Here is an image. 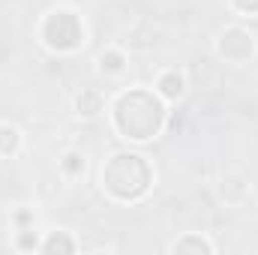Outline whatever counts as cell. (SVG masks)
<instances>
[{"instance_id": "cell-3", "label": "cell", "mask_w": 258, "mask_h": 255, "mask_svg": "<svg viewBox=\"0 0 258 255\" xmlns=\"http://www.w3.org/2000/svg\"><path fill=\"white\" fill-rule=\"evenodd\" d=\"M42 39L51 51H75L84 39V27H81L78 15L57 9L42 21Z\"/></svg>"}, {"instance_id": "cell-1", "label": "cell", "mask_w": 258, "mask_h": 255, "mask_svg": "<svg viewBox=\"0 0 258 255\" xmlns=\"http://www.w3.org/2000/svg\"><path fill=\"white\" fill-rule=\"evenodd\" d=\"M114 126L129 141H150L165 123V105L159 93L150 90H126L114 102Z\"/></svg>"}, {"instance_id": "cell-8", "label": "cell", "mask_w": 258, "mask_h": 255, "mask_svg": "<svg viewBox=\"0 0 258 255\" xmlns=\"http://www.w3.org/2000/svg\"><path fill=\"white\" fill-rule=\"evenodd\" d=\"M18 144H21V135H18V129L0 126V153H3V156H12V153L18 150Z\"/></svg>"}, {"instance_id": "cell-6", "label": "cell", "mask_w": 258, "mask_h": 255, "mask_svg": "<svg viewBox=\"0 0 258 255\" xmlns=\"http://www.w3.org/2000/svg\"><path fill=\"white\" fill-rule=\"evenodd\" d=\"M99 111H102V96L96 90H81V96H78V114L93 117Z\"/></svg>"}, {"instance_id": "cell-11", "label": "cell", "mask_w": 258, "mask_h": 255, "mask_svg": "<svg viewBox=\"0 0 258 255\" xmlns=\"http://www.w3.org/2000/svg\"><path fill=\"white\" fill-rule=\"evenodd\" d=\"M60 165H63V171H69V174H78V171H84V159H81L78 153H66Z\"/></svg>"}, {"instance_id": "cell-10", "label": "cell", "mask_w": 258, "mask_h": 255, "mask_svg": "<svg viewBox=\"0 0 258 255\" xmlns=\"http://www.w3.org/2000/svg\"><path fill=\"white\" fill-rule=\"evenodd\" d=\"M99 69L108 72V75H117L123 69V54L120 51H102L99 54Z\"/></svg>"}, {"instance_id": "cell-5", "label": "cell", "mask_w": 258, "mask_h": 255, "mask_svg": "<svg viewBox=\"0 0 258 255\" xmlns=\"http://www.w3.org/2000/svg\"><path fill=\"white\" fill-rule=\"evenodd\" d=\"M183 87H186V81H183V75H177V72H162L159 81H156V93H159L162 99H168V102L180 99V96H183Z\"/></svg>"}, {"instance_id": "cell-12", "label": "cell", "mask_w": 258, "mask_h": 255, "mask_svg": "<svg viewBox=\"0 0 258 255\" xmlns=\"http://www.w3.org/2000/svg\"><path fill=\"white\" fill-rule=\"evenodd\" d=\"M240 12H246V15H255L258 12V0H231Z\"/></svg>"}, {"instance_id": "cell-13", "label": "cell", "mask_w": 258, "mask_h": 255, "mask_svg": "<svg viewBox=\"0 0 258 255\" xmlns=\"http://www.w3.org/2000/svg\"><path fill=\"white\" fill-rule=\"evenodd\" d=\"M18 246H24V249H39V243H36V237L33 234H21V240H18Z\"/></svg>"}, {"instance_id": "cell-4", "label": "cell", "mask_w": 258, "mask_h": 255, "mask_svg": "<svg viewBox=\"0 0 258 255\" xmlns=\"http://www.w3.org/2000/svg\"><path fill=\"white\" fill-rule=\"evenodd\" d=\"M252 51H255V36H252L249 30H243V27H228V30H222V36H219V54H222L225 60L243 63V60L252 57Z\"/></svg>"}, {"instance_id": "cell-2", "label": "cell", "mask_w": 258, "mask_h": 255, "mask_svg": "<svg viewBox=\"0 0 258 255\" xmlns=\"http://www.w3.org/2000/svg\"><path fill=\"white\" fill-rule=\"evenodd\" d=\"M153 183V168L141 153H114L102 165V186L117 201H135Z\"/></svg>"}, {"instance_id": "cell-7", "label": "cell", "mask_w": 258, "mask_h": 255, "mask_svg": "<svg viewBox=\"0 0 258 255\" xmlns=\"http://www.w3.org/2000/svg\"><path fill=\"white\" fill-rule=\"evenodd\" d=\"M39 249H42V252H75V240H69L63 231H57V234H51L45 243H39Z\"/></svg>"}, {"instance_id": "cell-9", "label": "cell", "mask_w": 258, "mask_h": 255, "mask_svg": "<svg viewBox=\"0 0 258 255\" xmlns=\"http://www.w3.org/2000/svg\"><path fill=\"white\" fill-rule=\"evenodd\" d=\"M174 252H213V246L204 237H183L174 243Z\"/></svg>"}]
</instances>
